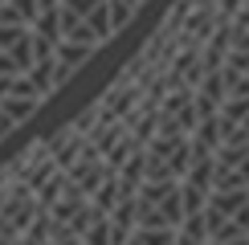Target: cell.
Segmentation results:
<instances>
[{"label": "cell", "mask_w": 249, "mask_h": 245, "mask_svg": "<svg viewBox=\"0 0 249 245\" xmlns=\"http://www.w3.org/2000/svg\"><path fill=\"white\" fill-rule=\"evenodd\" d=\"M151 0H0V147H8Z\"/></svg>", "instance_id": "6da1fadb"}]
</instances>
